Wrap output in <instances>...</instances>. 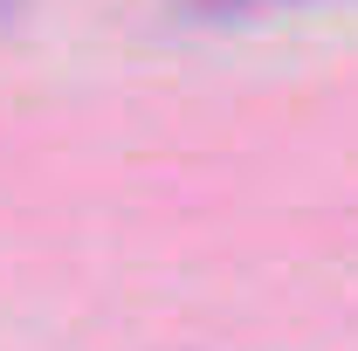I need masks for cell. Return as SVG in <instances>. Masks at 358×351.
I'll return each instance as SVG.
<instances>
[{
    "label": "cell",
    "instance_id": "6da1fadb",
    "mask_svg": "<svg viewBox=\"0 0 358 351\" xmlns=\"http://www.w3.org/2000/svg\"><path fill=\"white\" fill-rule=\"evenodd\" d=\"M289 7H310V0H173V21L234 28V21H268V14H289Z\"/></svg>",
    "mask_w": 358,
    "mask_h": 351
}]
</instances>
